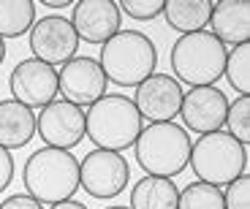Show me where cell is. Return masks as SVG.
<instances>
[{"mask_svg":"<svg viewBox=\"0 0 250 209\" xmlns=\"http://www.w3.org/2000/svg\"><path fill=\"white\" fill-rule=\"evenodd\" d=\"M25 188L27 196L38 204H57L74 198L79 190V160L71 150L41 147L25 160Z\"/></svg>","mask_w":250,"mask_h":209,"instance_id":"obj_1","label":"cell"},{"mask_svg":"<svg viewBox=\"0 0 250 209\" xmlns=\"http://www.w3.org/2000/svg\"><path fill=\"white\" fill-rule=\"evenodd\" d=\"M190 136L180 122H152L142 128L139 139L133 141L139 169H144L150 177L171 179L188 169L190 158Z\"/></svg>","mask_w":250,"mask_h":209,"instance_id":"obj_2","label":"cell"},{"mask_svg":"<svg viewBox=\"0 0 250 209\" xmlns=\"http://www.w3.org/2000/svg\"><path fill=\"white\" fill-rule=\"evenodd\" d=\"M98 65L106 82H114L120 87H136L155 74L158 49L144 33L120 30L101 46Z\"/></svg>","mask_w":250,"mask_h":209,"instance_id":"obj_3","label":"cell"},{"mask_svg":"<svg viewBox=\"0 0 250 209\" xmlns=\"http://www.w3.org/2000/svg\"><path fill=\"white\" fill-rule=\"evenodd\" d=\"M84 133L98 150L123 152L142 133V114L125 95H104L84 112Z\"/></svg>","mask_w":250,"mask_h":209,"instance_id":"obj_4","label":"cell"},{"mask_svg":"<svg viewBox=\"0 0 250 209\" xmlns=\"http://www.w3.org/2000/svg\"><path fill=\"white\" fill-rule=\"evenodd\" d=\"M171 68L177 82L188 87H209L223 76L226 46L209 30L180 36L171 46Z\"/></svg>","mask_w":250,"mask_h":209,"instance_id":"obj_5","label":"cell"},{"mask_svg":"<svg viewBox=\"0 0 250 209\" xmlns=\"http://www.w3.org/2000/svg\"><path fill=\"white\" fill-rule=\"evenodd\" d=\"M188 166L193 169L199 182L223 188L231 179H237L239 174H245V169H248V150L237 139H231L226 131L204 133V136H199V141L190 144Z\"/></svg>","mask_w":250,"mask_h":209,"instance_id":"obj_6","label":"cell"},{"mask_svg":"<svg viewBox=\"0 0 250 209\" xmlns=\"http://www.w3.org/2000/svg\"><path fill=\"white\" fill-rule=\"evenodd\" d=\"M128 179H131V169H128V160L123 158V152L95 147L79 163V188H84L93 198L106 201V198L120 196Z\"/></svg>","mask_w":250,"mask_h":209,"instance_id":"obj_7","label":"cell"},{"mask_svg":"<svg viewBox=\"0 0 250 209\" xmlns=\"http://www.w3.org/2000/svg\"><path fill=\"white\" fill-rule=\"evenodd\" d=\"M79 49V36H76L71 19L49 14V17L38 19L30 27V52L36 60L46 65H62L71 57H76Z\"/></svg>","mask_w":250,"mask_h":209,"instance_id":"obj_8","label":"cell"},{"mask_svg":"<svg viewBox=\"0 0 250 209\" xmlns=\"http://www.w3.org/2000/svg\"><path fill=\"white\" fill-rule=\"evenodd\" d=\"M106 76L95 57H71L57 74V93L74 106H93L106 95Z\"/></svg>","mask_w":250,"mask_h":209,"instance_id":"obj_9","label":"cell"},{"mask_svg":"<svg viewBox=\"0 0 250 209\" xmlns=\"http://www.w3.org/2000/svg\"><path fill=\"white\" fill-rule=\"evenodd\" d=\"M11 98L25 103L27 109H44L57 95V71L36 57L19 60L8 76Z\"/></svg>","mask_w":250,"mask_h":209,"instance_id":"obj_10","label":"cell"},{"mask_svg":"<svg viewBox=\"0 0 250 209\" xmlns=\"http://www.w3.org/2000/svg\"><path fill=\"white\" fill-rule=\"evenodd\" d=\"M36 133L46 147L74 150L84 139V112L68 101H52L36 117Z\"/></svg>","mask_w":250,"mask_h":209,"instance_id":"obj_11","label":"cell"},{"mask_svg":"<svg viewBox=\"0 0 250 209\" xmlns=\"http://www.w3.org/2000/svg\"><path fill=\"white\" fill-rule=\"evenodd\" d=\"M182 84L169 74H152L142 84H136V95L131 101L139 109L142 120L150 122H171L180 114Z\"/></svg>","mask_w":250,"mask_h":209,"instance_id":"obj_12","label":"cell"},{"mask_svg":"<svg viewBox=\"0 0 250 209\" xmlns=\"http://www.w3.org/2000/svg\"><path fill=\"white\" fill-rule=\"evenodd\" d=\"M226 109H229V98L215 84H209V87H190L182 95V103H180L185 131H193L199 136L215 133L223 128Z\"/></svg>","mask_w":250,"mask_h":209,"instance_id":"obj_13","label":"cell"},{"mask_svg":"<svg viewBox=\"0 0 250 209\" xmlns=\"http://www.w3.org/2000/svg\"><path fill=\"white\" fill-rule=\"evenodd\" d=\"M79 41L84 44H106L114 33L123 30V14H120L114 0H79L74 3V17H71Z\"/></svg>","mask_w":250,"mask_h":209,"instance_id":"obj_14","label":"cell"},{"mask_svg":"<svg viewBox=\"0 0 250 209\" xmlns=\"http://www.w3.org/2000/svg\"><path fill=\"white\" fill-rule=\"evenodd\" d=\"M209 25H212V36L223 46L248 44V38H250V3L248 0H220V3H212Z\"/></svg>","mask_w":250,"mask_h":209,"instance_id":"obj_15","label":"cell"},{"mask_svg":"<svg viewBox=\"0 0 250 209\" xmlns=\"http://www.w3.org/2000/svg\"><path fill=\"white\" fill-rule=\"evenodd\" d=\"M36 136V114L19 101H0V147L22 150Z\"/></svg>","mask_w":250,"mask_h":209,"instance_id":"obj_16","label":"cell"},{"mask_svg":"<svg viewBox=\"0 0 250 209\" xmlns=\"http://www.w3.org/2000/svg\"><path fill=\"white\" fill-rule=\"evenodd\" d=\"M209 14H212V3L209 0H166L163 3V19H166V25L171 30H177L180 36L207 30Z\"/></svg>","mask_w":250,"mask_h":209,"instance_id":"obj_17","label":"cell"},{"mask_svg":"<svg viewBox=\"0 0 250 209\" xmlns=\"http://www.w3.org/2000/svg\"><path fill=\"white\" fill-rule=\"evenodd\" d=\"M180 188L163 177H142L131 190V209H177Z\"/></svg>","mask_w":250,"mask_h":209,"instance_id":"obj_18","label":"cell"},{"mask_svg":"<svg viewBox=\"0 0 250 209\" xmlns=\"http://www.w3.org/2000/svg\"><path fill=\"white\" fill-rule=\"evenodd\" d=\"M36 25L33 0H0V38H19Z\"/></svg>","mask_w":250,"mask_h":209,"instance_id":"obj_19","label":"cell"},{"mask_svg":"<svg viewBox=\"0 0 250 209\" xmlns=\"http://www.w3.org/2000/svg\"><path fill=\"white\" fill-rule=\"evenodd\" d=\"M177 209H226L223 190L207 182H190L180 190Z\"/></svg>","mask_w":250,"mask_h":209,"instance_id":"obj_20","label":"cell"},{"mask_svg":"<svg viewBox=\"0 0 250 209\" xmlns=\"http://www.w3.org/2000/svg\"><path fill=\"white\" fill-rule=\"evenodd\" d=\"M223 74L239 95H250V44L231 46V52H226Z\"/></svg>","mask_w":250,"mask_h":209,"instance_id":"obj_21","label":"cell"},{"mask_svg":"<svg viewBox=\"0 0 250 209\" xmlns=\"http://www.w3.org/2000/svg\"><path fill=\"white\" fill-rule=\"evenodd\" d=\"M226 133L237 139L239 144H250V95H239L226 109Z\"/></svg>","mask_w":250,"mask_h":209,"instance_id":"obj_22","label":"cell"},{"mask_svg":"<svg viewBox=\"0 0 250 209\" xmlns=\"http://www.w3.org/2000/svg\"><path fill=\"white\" fill-rule=\"evenodd\" d=\"M223 207L226 209H250V174L248 171L226 185Z\"/></svg>","mask_w":250,"mask_h":209,"instance_id":"obj_23","label":"cell"},{"mask_svg":"<svg viewBox=\"0 0 250 209\" xmlns=\"http://www.w3.org/2000/svg\"><path fill=\"white\" fill-rule=\"evenodd\" d=\"M117 8L120 14H128L136 22H147L163 11V0H120Z\"/></svg>","mask_w":250,"mask_h":209,"instance_id":"obj_24","label":"cell"},{"mask_svg":"<svg viewBox=\"0 0 250 209\" xmlns=\"http://www.w3.org/2000/svg\"><path fill=\"white\" fill-rule=\"evenodd\" d=\"M14 179V158L6 147H0V193L11 185Z\"/></svg>","mask_w":250,"mask_h":209,"instance_id":"obj_25","label":"cell"},{"mask_svg":"<svg viewBox=\"0 0 250 209\" xmlns=\"http://www.w3.org/2000/svg\"><path fill=\"white\" fill-rule=\"evenodd\" d=\"M0 209H44V207L33 196H27V193H14V196H8L6 201L0 204Z\"/></svg>","mask_w":250,"mask_h":209,"instance_id":"obj_26","label":"cell"},{"mask_svg":"<svg viewBox=\"0 0 250 209\" xmlns=\"http://www.w3.org/2000/svg\"><path fill=\"white\" fill-rule=\"evenodd\" d=\"M49 209H87V207H84V204H79V201H74V198H65V201L52 204Z\"/></svg>","mask_w":250,"mask_h":209,"instance_id":"obj_27","label":"cell"},{"mask_svg":"<svg viewBox=\"0 0 250 209\" xmlns=\"http://www.w3.org/2000/svg\"><path fill=\"white\" fill-rule=\"evenodd\" d=\"M44 6L49 8V11H52V8H68L71 0H44Z\"/></svg>","mask_w":250,"mask_h":209,"instance_id":"obj_28","label":"cell"},{"mask_svg":"<svg viewBox=\"0 0 250 209\" xmlns=\"http://www.w3.org/2000/svg\"><path fill=\"white\" fill-rule=\"evenodd\" d=\"M3 57H6V44H3V38H0V65H3Z\"/></svg>","mask_w":250,"mask_h":209,"instance_id":"obj_29","label":"cell"},{"mask_svg":"<svg viewBox=\"0 0 250 209\" xmlns=\"http://www.w3.org/2000/svg\"><path fill=\"white\" fill-rule=\"evenodd\" d=\"M106 209H131V207H106Z\"/></svg>","mask_w":250,"mask_h":209,"instance_id":"obj_30","label":"cell"}]
</instances>
